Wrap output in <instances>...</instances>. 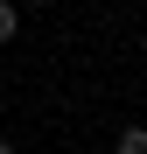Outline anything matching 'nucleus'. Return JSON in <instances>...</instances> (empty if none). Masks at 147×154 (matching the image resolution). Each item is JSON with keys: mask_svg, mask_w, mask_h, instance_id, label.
<instances>
[{"mask_svg": "<svg viewBox=\"0 0 147 154\" xmlns=\"http://www.w3.org/2000/svg\"><path fill=\"white\" fill-rule=\"evenodd\" d=\"M14 35V0H0V42Z\"/></svg>", "mask_w": 147, "mask_h": 154, "instance_id": "2", "label": "nucleus"}, {"mask_svg": "<svg viewBox=\"0 0 147 154\" xmlns=\"http://www.w3.org/2000/svg\"><path fill=\"white\" fill-rule=\"evenodd\" d=\"M35 7H49V0H35Z\"/></svg>", "mask_w": 147, "mask_h": 154, "instance_id": "4", "label": "nucleus"}, {"mask_svg": "<svg viewBox=\"0 0 147 154\" xmlns=\"http://www.w3.org/2000/svg\"><path fill=\"white\" fill-rule=\"evenodd\" d=\"M119 154H147V133H140V126H126V133H119Z\"/></svg>", "mask_w": 147, "mask_h": 154, "instance_id": "1", "label": "nucleus"}, {"mask_svg": "<svg viewBox=\"0 0 147 154\" xmlns=\"http://www.w3.org/2000/svg\"><path fill=\"white\" fill-rule=\"evenodd\" d=\"M0 154H14V147H7V140H0Z\"/></svg>", "mask_w": 147, "mask_h": 154, "instance_id": "3", "label": "nucleus"}]
</instances>
